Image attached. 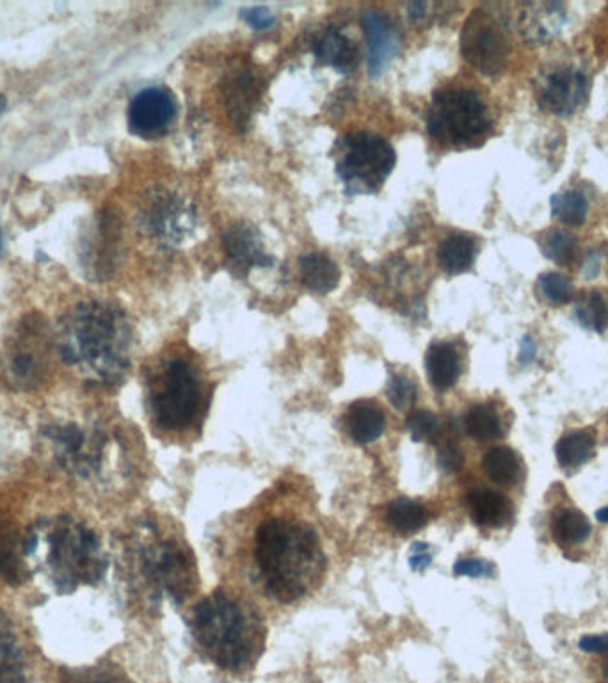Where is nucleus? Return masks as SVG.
<instances>
[{
    "mask_svg": "<svg viewBox=\"0 0 608 683\" xmlns=\"http://www.w3.org/2000/svg\"><path fill=\"white\" fill-rule=\"evenodd\" d=\"M59 356L88 383L120 385L132 360V328L120 308L104 301H84L61 322Z\"/></svg>",
    "mask_w": 608,
    "mask_h": 683,
    "instance_id": "1",
    "label": "nucleus"
},
{
    "mask_svg": "<svg viewBox=\"0 0 608 683\" xmlns=\"http://www.w3.org/2000/svg\"><path fill=\"white\" fill-rule=\"evenodd\" d=\"M255 559L269 595L297 602L319 584L326 570L319 534L306 523L269 518L256 529Z\"/></svg>",
    "mask_w": 608,
    "mask_h": 683,
    "instance_id": "2",
    "label": "nucleus"
},
{
    "mask_svg": "<svg viewBox=\"0 0 608 683\" xmlns=\"http://www.w3.org/2000/svg\"><path fill=\"white\" fill-rule=\"evenodd\" d=\"M24 552L27 561L38 559L61 595L80 586H95L109 566L96 532L70 516H57L31 527L25 534Z\"/></svg>",
    "mask_w": 608,
    "mask_h": 683,
    "instance_id": "3",
    "label": "nucleus"
},
{
    "mask_svg": "<svg viewBox=\"0 0 608 683\" xmlns=\"http://www.w3.org/2000/svg\"><path fill=\"white\" fill-rule=\"evenodd\" d=\"M191 627L203 653L226 671L248 669L264 650V623L258 612L224 591L194 607Z\"/></svg>",
    "mask_w": 608,
    "mask_h": 683,
    "instance_id": "4",
    "label": "nucleus"
},
{
    "mask_svg": "<svg viewBox=\"0 0 608 683\" xmlns=\"http://www.w3.org/2000/svg\"><path fill=\"white\" fill-rule=\"evenodd\" d=\"M148 406L162 431L185 433L200 426L207 408L200 372L184 358L169 360L153 379Z\"/></svg>",
    "mask_w": 608,
    "mask_h": 683,
    "instance_id": "5",
    "label": "nucleus"
},
{
    "mask_svg": "<svg viewBox=\"0 0 608 683\" xmlns=\"http://www.w3.org/2000/svg\"><path fill=\"white\" fill-rule=\"evenodd\" d=\"M427 129L448 148L473 146L491 129L488 105L472 89H443L427 109Z\"/></svg>",
    "mask_w": 608,
    "mask_h": 683,
    "instance_id": "6",
    "label": "nucleus"
},
{
    "mask_svg": "<svg viewBox=\"0 0 608 683\" xmlns=\"http://www.w3.org/2000/svg\"><path fill=\"white\" fill-rule=\"evenodd\" d=\"M336 175L347 194H374L392 175L395 150L384 137L372 132H352L335 148Z\"/></svg>",
    "mask_w": 608,
    "mask_h": 683,
    "instance_id": "7",
    "label": "nucleus"
},
{
    "mask_svg": "<svg viewBox=\"0 0 608 683\" xmlns=\"http://www.w3.org/2000/svg\"><path fill=\"white\" fill-rule=\"evenodd\" d=\"M56 342L41 317H25L9 342L6 379L9 385L29 392L47 379Z\"/></svg>",
    "mask_w": 608,
    "mask_h": 683,
    "instance_id": "8",
    "label": "nucleus"
},
{
    "mask_svg": "<svg viewBox=\"0 0 608 683\" xmlns=\"http://www.w3.org/2000/svg\"><path fill=\"white\" fill-rule=\"evenodd\" d=\"M141 570L146 582L153 589L164 591L176 605L194 593L196 570L191 552L175 539L146 548L141 555Z\"/></svg>",
    "mask_w": 608,
    "mask_h": 683,
    "instance_id": "9",
    "label": "nucleus"
},
{
    "mask_svg": "<svg viewBox=\"0 0 608 683\" xmlns=\"http://www.w3.org/2000/svg\"><path fill=\"white\" fill-rule=\"evenodd\" d=\"M43 442L57 465L68 474L89 477L104 461L105 438L79 424H56L43 429Z\"/></svg>",
    "mask_w": 608,
    "mask_h": 683,
    "instance_id": "10",
    "label": "nucleus"
},
{
    "mask_svg": "<svg viewBox=\"0 0 608 683\" xmlns=\"http://www.w3.org/2000/svg\"><path fill=\"white\" fill-rule=\"evenodd\" d=\"M461 52L484 75L504 72L511 45L502 18L484 8L473 11L461 33Z\"/></svg>",
    "mask_w": 608,
    "mask_h": 683,
    "instance_id": "11",
    "label": "nucleus"
},
{
    "mask_svg": "<svg viewBox=\"0 0 608 683\" xmlns=\"http://www.w3.org/2000/svg\"><path fill=\"white\" fill-rule=\"evenodd\" d=\"M196 212L178 194L157 191L144 201L139 226L144 234L164 248H175L192 234Z\"/></svg>",
    "mask_w": 608,
    "mask_h": 683,
    "instance_id": "12",
    "label": "nucleus"
},
{
    "mask_svg": "<svg viewBox=\"0 0 608 683\" xmlns=\"http://www.w3.org/2000/svg\"><path fill=\"white\" fill-rule=\"evenodd\" d=\"M176 111V100L169 89H143L128 105V129L141 139H159L175 123Z\"/></svg>",
    "mask_w": 608,
    "mask_h": 683,
    "instance_id": "13",
    "label": "nucleus"
},
{
    "mask_svg": "<svg viewBox=\"0 0 608 683\" xmlns=\"http://www.w3.org/2000/svg\"><path fill=\"white\" fill-rule=\"evenodd\" d=\"M121 255V223L116 214L102 212L82 242V266L95 280H107Z\"/></svg>",
    "mask_w": 608,
    "mask_h": 683,
    "instance_id": "14",
    "label": "nucleus"
},
{
    "mask_svg": "<svg viewBox=\"0 0 608 683\" xmlns=\"http://www.w3.org/2000/svg\"><path fill=\"white\" fill-rule=\"evenodd\" d=\"M587 97V79L573 66H555L537 82V102L546 113L571 116Z\"/></svg>",
    "mask_w": 608,
    "mask_h": 683,
    "instance_id": "15",
    "label": "nucleus"
},
{
    "mask_svg": "<svg viewBox=\"0 0 608 683\" xmlns=\"http://www.w3.org/2000/svg\"><path fill=\"white\" fill-rule=\"evenodd\" d=\"M223 97L233 127L246 130L262 98V84L251 70L240 68L224 81Z\"/></svg>",
    "mask_w": 608,
    "mask_h": 683,
    "instance_id": "16",
    "label": "nucleus"
},
{
    "mask_svg": "<svg viewBox=\"0 0 608 683\" xmlns=\"http://www.w3.org/2000/svg\"><path fill=\"white\" fill-rule=\"evenodd\" d=\"M224 253L235 273L246 274L253 267H271V255H267L260 235L253 226L233 225L223 237Z\"/></svg>",
    "mask_w": 608,
    "mask_h": 683,
    "instance_id": "17",
    "label": "nucleus"
},
{
    "mask_svg": "<svg viewBox=\"0 0 608 683\" xmlns=\"http://www.w3.org/2000/svg\"><path fill=\"white\" fill-rule=\"evenodd\" d=\"M566 24V9L559 2H530L521 9L518 31L530 45H546Z\"/></svg>",
    "mask_w": 608,
    "mask_h": 683,
    "instance_id": "18",
    "label": "nucleus"
},
{
    "mask_svg": "<svg viewBox=\"0 0 608 683\" xmlns=\"http://www.w3.org/2000/svg\"><path fill=\"white\" fill-rule=\"evenodd\" d=\"M367 34L368 72L379 75L399 50V31L381 11H367L361 17Z\"/></svg>",
    "mask_w": 608,
    "mask_h": 683,
    "instance_id": "19",
    "label": "nucleus"
},
{
    "mask_svg": "<svg viewBox=\"0 0 608 683\" xmlns=\"http://www.w3.org/2000/svg\"><path fill=\"white\" fill-rule=\"evenodd\" d=\"M0 577L9 586H20L29 579V564L24 552V538L15 523L0 518Z\"/></svg>",
    "mask_w": 608,
    "mask_h": 683,
    "instance_id": "20",
    "label": "nucleus"
},
{
    "mask_svg": "<svg viewBox=\"0 0 608 683\" xmlns=\"http://www.w3.org/2000/svg\"><path fill=\"white\" fill-rule=\"evenodd\" d=\"M461 369V356L454 344L445 340L432 342L425 354V370L432 388H436L438 392H447L461 378Z\"/></svg>",
    "mask_w": 608,
    "mask_h": 683,
    "instance_id": "21",
    "label": "nucleus"
},
{
    "mask_svg": "<svg viewBox=\"0 0 608 683\" xmlns=\"http://www.w3.org/2000/svg\"><path fill=\"white\" fill-rule=\"evenodd\" d=\"M313 52L319 63L340 73L354 72L360 61L358 47L340 29H328L320 33L313 43Z\"/></svg>",
    "mask_w": 608,
    "mask_h": 683,
    "instance_id": "22",
    "label": "nucleus"
},
{
    "mask_svg": "<svg viewBox=\"0 0 608 683\" xmlns=\"http://www.w3.org/2000/svg\"><path fill=\"white\" fill-rule=\"evenodd\" d=\"M345 431L358 445H370L381 438L386 427L384 411L372 401L352 402L345 411Z\"/></svg>",
    "mask_w": 608,
    "mask_h": 683,
    "instance_id": "23",
    "label": "nucleus"
},
{
    "mask_svg": "<svg viewBox=\"0 0 608 683\" xmlns=\"http://www.w3.org/2000/svg\"><path fill=\"white\" fill-rule=\"evenodd\" d=\"M468 509L473 522L486 529H500L511 520V502L493 490H473L468 497Z\"/></svg>",
    "mask_w": 608,
    "mask_h": 683,
    "instance_id": "24",
    "label": "nucleus"
},
{
    "mask_svg": "<svg viewBox=\"0 0 608 683\" xmlns=\"http://www.w3.org/2000/svg\"><path fill=\"white\" fill-rule=\"evenodd\" d=\"M304 287L315 294H329L340 282V269L324 253H308L299 262Z\"/></svg>",
    "mask_w": 608,
    "mask_h": 683,
    "instance_id": "25",
    "label": "nucleus"
},
{
    "mask_svg": "<svg viewBox=\"0 0 608 683\" xmlns=\"http://www.w3.org/2000/svg\"><path fill=\"white\" fill-rule=\"evenodd\" d=\"M0 683H27L24 655L9 619L0 614Z\"/></svg>",
    "mask_w": 608,
    "mask_h": 683,
    "instance_id": "26",
    "label": "nucleus"
},
{
    "mask_svg": "<svg viewBox=\"0 0 608 683\" xmlns=\"http://www.w3.org/2000/svg\"><path fill=\"white\" fill-rule=\"evenodd\" d=\"M427 522H429L427 507L408 497H399L386 507V523L400 536L415 534L420 529H424Z\"/></svg>",
    "mask_w": 608,
    "mask_h": 683,
    "instance_id": "27",
    "label": "nucleus"
},
{
    "mask_svg": "<svg viewBox=\"0 0 608 683\" xmlns=\"http://www.w3.org/2000/svg\"><path fill=\"white\" fill-rule=\"evenodd\" d=\"M482 467L489 479L500 486H512L523 475L520 456L509 447H493L488 450L482 459Z\"/></svg>",
    "mask_w": 608,
    "mask_h": 683,
    "instance_id": "28",
    "label": "nucleus"
},
{
    "mask_svg": "<svg viewBox=\"0 0 608 683\" xmlns=\"http://www.w3.org/2000/svg\"><path fill=\"white\" fill-rule=\"evenodd\" d=\"M596 452V440L587 431H573L560 438L555 447V456L562 468L566 470H576L584 467L594 458Z\"/></svg>",
    "mask_w": 608,
    "mask_h": 683,
    "instance_id": "29",
    "label": "nucleus"
},
{
    "mask_svg": "<svg viewBox=\"0 0 608 683\" xmlns=\"http://www.w3.org/2000/svg\"><path fill=\"white\" fill-rule=\"evenodd\" d=\"M475 242L463 234L448 235L438 250V260L448 274L466 273L475 262Z\"/></svg>",
    "mask_w": 608,
    "mask_h": 683,
    "instance_id": "30",
    "label": "nucleus"
},
{
    "mask_svg": "<svg viewBox=\"0 0 608 683\" xmlns=\"http://www.w3.org/2000/svg\"><path fill=\"white\" fill-rule=\"evenodd\" d=\"M466 433L479 442H493L504 436V424L493 404H475L464 417Z\"/></svg>",
    "mask_w": 608,
    "mask_h": 683,
    "instance_id": "31",
    "label": "nucleus"
},
{
    "mask_svg": "<svg viewBox=\"0 0 608 683\" xmlns=\"http://www.w3.org/2000/svg\"><path fill=\"white\" fill-rule=\"evenodd\" d=\"M576 317L587 330L603 333L608 328V306L598 292H589L576 303Z\"/></svg>",
    "mask_w": 608,
    "mask_h": 683,
    "instance_id": "32",
    "label": "nucleus"
},
{
    "mask_svg": "<svg viewBox=\"0 0 608 683\" xmlns=\"http://www.w3.org/2000/svg\"><path fill=\"white\" fill-rule=\"evenodd\" d=\"M587 201L584 196L576 191L555 194L552 198V214L560 219L564 225H584L587 217Z\"/></svg>",
    "mask_w": 608,
    "mask_h": 683,
    "instance_id": "33",
    "label": "nucleus"
},
{
    "mask_svg": "<svg viewBox=\"0 0 608 683\" xmlns=\"http://www.w3.org/2000/svg\"><path fill=\"white\" fill-rule=\"evenodd\" d=\"M555 538L566 545H578L591 536V523L578 511H564L555 520Z\"/></svg>",
    "mask_w": 608,
    "mask_h": 683,
    "instance_id": "34",
    "label": "nucleus"
},
{
    "mask_svg": "<svg viewBox=\"0 0 608 683\" xmlns=\"http://www.w3.org/2000/svg\"><path fill=\"white\" fill-rule=\"evenodd\" d=\"M61 683H132L118 667H73L61 673Z\"/></svg>",
    "mask_w": 608,
    "mask_h": 683,
    "instance_id": "35",
    "label": "nucleus"
},
{
    "mask_svg": "<svg viewBox=\"0 0 608 683\" xmlns=\"http://www.w3.org/2000/svg\"><path fill=\"white\" fill-rule=\"evenodd\" d=\"M541 298L550 305H564L573 296V283L564 274L544 273L537 280Z\"/></svg>",
    "mask_w": 608,
    "mask_h": 683,
    "instance_id": "36",
    "label": "nucleus"
},
{
    "mask_svg": "<svg viewBox=\"0 0 608 683\" xmlns=\"http://www.w3.org/2000/svg\"><path fill=\"white\" fill-rule=\"evenodd\" d=\"M543 251L555 264L566 266L575 260L578 242L575 235L569 232H553L544 239Z\"/></svg>",
    "mask_w": 608,
    "mask_h": 683,
    "instance_id": "37",
    "label": "nucleus"
},
{
    "mask_svg": "<svg viewBox=\"0 0 608 683\" xmlns=\"http://www.w3.org/2000/svg\"><path fill=\"white\" fill-rule=\"evenodd\" d=\"M406 427L415 442H436L443 433L440 418L427 410L415 411L413 415H409Z\"/></svg>",
    "mask_w": 608,
    "mask_h": 683,
    "instance_id": "38",
    "label": "nucleus"
},
{
    "mask_svg": "<svg viewBox=\"0 0 608 683\" xmlns=\"http://www.w3.org/2000/svg\"><path fill=\"white\" fill-rule=\"evenodd\" d=\"M386 395L392 402L393 408L404 411L415 404L418 399V388H416L415 381L408 376L393 374L386 386Z\"/></svg>",
    "mask_w": 608,
    "mask_h": 683,
    "instance_id": "39",
    "label": "nucleus"
},
{
    "mask_svg": "<svg viewBox=\"0 0 608 683\" xmlns=\"http://www.w3.org/2000/svg\"><path fill=\"white\" fill-rule=\"evenodd\" d=\"M493 571H495V566L482 561V559H459L454 564V575L457 577L482 579V577H491Z\"/></svg>",
    "mask_w": 608,
    "mask_h": 683,
    "instance_id": "40",
    "label": "nucleus"
},
{
    "mask_svg": "<svg viewBox=\"0 0 608 683\" xmlns=\"http://www.w3.org/2000/svg\"><path fill=\"white\" fill-rule=\"evenodd\" d=\"M438 463H440L441 470H445L447 474H454L463 467V454L457 449L456 443L450 440L441 443L438 449Z\"/></svg>",
    "mask_w": 608,
    "mask_h": 683,
    "instance_id": "41",
    "label": "nucleus"
},
{
    "mask_svg": "<svg viewBox=\"0 0 608 683\" xmlns=\"http://www.w3.org/2000/svg\"><path fill=\"white\" fill-rule=\"evenodd\" d=\"M242 18L248 22L256 31H264L269 29L276 22V18L272 15L269 9L265 8H249L242 11Z\"/></svg>",
    "mask_w": 608,
    "mask_h": 683,
    "instance_id": "42",
    "label": "nucleus"
},
{
    "mask_svg": "<svg viewBox=\"0 0 608 683\" xmlns=\"http://www.w3.org/2000/svg\"><path fill=\"white\" fill-rule=\"evenodd\" d=\"M432 550L427 543H415L409 552V566L415 571H425L431 566Z\"/></svg>",
    "mask_w": 608,
    "mask_h": 683,
    "instance_id": "43",
    "label": "nucleus"
},
{
    "mask_svg": "<svg viewBox=\"0 0 608 683\" xmlns=\"http://www.w3.org/2000/svg\"><path fill=\"white\" fill-rule=\"evenodd\" d=\"M580 650L587 653H607L608 635H585L580 639Z\"/></svg>",
    "mask_w": 608,
    "mask_h": 683,
    "instance_id": "44",
    "label": "nucleus"
},
{
    "mask_svg": "<svg viewBox=\"0 0 608 683\" xmlns=\"http://www.w3.org/2000/svg\"><path fill=\"white\" fill-rule=\"evenodd\" d=\"M429 9H431V4H425V2H413V4H408V17L420 24L424 22L425 18L429 17Z\"/></svg>",
    "mask_w": 608,
    "mask_h": 683,
    "instance_id": "45",
    "label": "nucleus"
},
{
    "mask_svg": "<svg viewBox=\"0 0 608 683\" xmlns=\"http://www.w3.org/2000/svg\"><path fill=\"white\" fill-rule=\"evenodd\" d=\"M534 356H536V344L532 342V338H523L520 349L521 363L532 362V360H534Z\"/></svg>",
    "mask_w": 608,
    "mask_h": 683,
    "instance_id": "46",
    "label": "nucleus"
},
{
    "mask_svg": "<svg viewBox=\"0 0 608 683\" xmlns=\"http://www.w3.org/2000/svg\"><path fill=\"white\" fill-rule=\"evenodd\" d=\"M596 518H598V522L608 523V507H603V509H600V511L596 513Z\"/></svg>",
    "mask_w": 608,
    "mask_h": 683,
    "instance_id": "47",
    "label": "nucleus"
},
{
    "mask_svg": "<svg viewBox=\"0 0 608 683\" xmlns=\"http://www.w3.org/2000/svg\"><path fill=\"white\" fill-rule=\"evenodd\" d=\"M6 105H8V100H6L4 95H0V118H2V114L6 111Z\"/></svg>",
    "mask_w": 608,
    "mask_h": 683,
    "instance_id": "48",
    "label": "nucleus"
},
{
    "mask_svg": "<svg viewBox=\"0 0 608 683\" xmlns=\"http://www.w3.org/2000/svg\"><path fill=\"white\" fill-rule=\"evenodd\" d=\"M0 250H2V232H0Z\"/></svg>",
    "mask_w": 608,
    "mask_h": 683,
    "instance_id": "49",
    "label": "nucleus"
}]
</instances>
